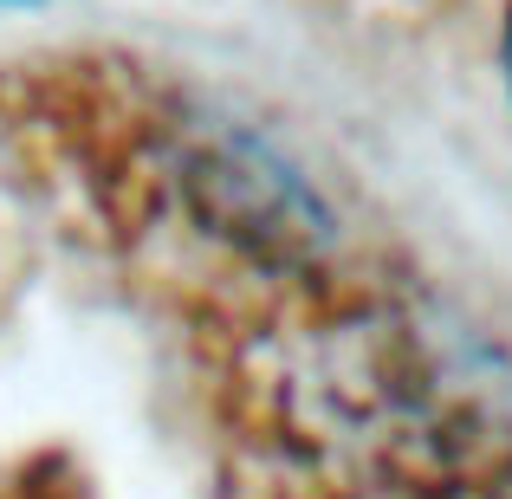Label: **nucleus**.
Segmentation results:
<instances>
[{
  "label": "nucleus",
  "instance_id": "obj_1",
  "mask_svg": "<svg viewBox=\"0 0 512 499\" xmlns=\"http://www.w3.org/2000/svg\"><path fill=\"white\" fill-rule=\"evenodd\" d=\"M65 156L111 240L182 279L227 325L363 279L331 195L266 130L169 78L78 65Z\"/></svg>",
  "mask_w": 512,
  "mask_h": 499
},
{
  "label": "nucleus",
  "instance_id": "obj_3",
  "mask_svg": "<svg viewBox=\"0 0 512 499\" xmlns=\"http://www.w3.org/2000/svg\"><path fill=\"white\" fill-rule=\"evenodd\" d=\"M0 7H7V0H0Z\"/></svg>",
  "mask_w": 512,
  "mask_h": 499
},
{
  "label": "nucleus",
  "instance_id": "obj_2",
  "mask_svg": "<svg viewBox=\"0 0 512 499\" xmlns=\"http://www.w3.org/2000/svg\"><path fill=\"white\" fill-rule=\"evenodd\" d=\"M500 85H506V111H512V0L500 7Z\"/></svg>",
  "mask_w": 512,
  "mask_h": 499
}]
</instances>
